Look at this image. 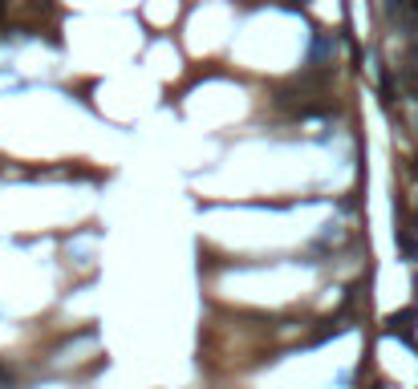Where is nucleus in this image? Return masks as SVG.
<instances>
[{
  "mask_svg": "<svg viewBox=\"0 0 418 389\" xmlns=\"http://www.w3.org/2000/svg\"><path fill=\"white\" fill-rule=\"evenodd\" d=\"M410 325H415V308H406V312H394V316L386 320V333H390V337H402L406 345H415V337H410Z\"/></svg>",
  "mask_w": 418,
  "mask_h": 389,
  "instance_id": "obj_1",
  "label": "nucleus"
},
{
  "mask_svg": "<svg viewBox=\"0 0 418 389\" xmlns=\"http://www.w3.org/2000/svg\"><path fill=\"white\" fill-rule=\"evenodd\" d=\"M398 248H402V256H406V259H418V244L410 239V231H406V227L398 231Z\"/></svg>",
  "mask_w": 418,
  "mask_h": 389,
  "instance_id": "obj_2",
  "label": "nucleus"
},
{
  "mask_svg": "<svg viewBox=\"0 0 418 389\" xmlns=\"http://www.w3.org/2000/svg\"><path fill=\"white\" fill-rule=\"evenodd\" d=\"M4 381H8V373H4V369H0V386H4Z\"/></svg>",
  "mask_w": 418,
  "mask_h": 389,
  "instance_id": "obj_3",
  "label": "nucleus"
},
{
  "mask_svg": "<svg viewBox=\"0 0 418 389\" xmlns=\"http://www.w3.org/2000/svg\"><path fill=\"white\" fill-rule=\"evenodd\" d=\"M410 8H415V16H418V0H415V4H410Z\"/></svg>",
  "mask_w": 418,
  "mask_h": 389,
  "instance_id": "obj_4",
  "label": "nucleus"
}]
</instances>
